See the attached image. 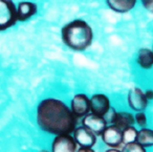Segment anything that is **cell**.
<instances>
[{"label": "cell", "instance_id": "ac0fdd59", "mask_svg": "<svg viewBox=\"0 0 153 152\" xmlns=\"http://www.w3.org/2000/svg\"><path fill=\"white\" fill-rule=\"evenodd\" d=\"M134 118H135V122H136V124H137L138 126L142 127V128H145V126L147 125V115L145 114L144 111L136 112Z\"/></svg>", "mask_w": 153, "mask_h": 152}, {"label": "cell", "instance_id": "277c9868", "mask_svg": "<svg viewBox=\"0 0 153 152\" xmlns=\"http://www.w3.org/2000/svg\"><path fill=\"white\" fill-rule=\"evenodd\" d=\"M127 102L129 107L136 112L145 111L149 103L145 95V91H143L140 87H133L130 89L127 95Z\"/></svg>", "mask_w": 153, "mask_h": 152}, {"label": "cell", "instance_id": "4fadbf2b", "mask_svg": "<svg viewBox=\"0 0 153 152\" xmlns=\"http://www.w3.org/2000/svg\"><path fill=\"white\" fill-rule=\"evenodd\" d=\"M111 125H114L117 128L124 130L125 128L130 126H133L134 123H135V118L134 115L131 114L130 112L126 111H121V112H114L112 118L110 121Z\"/></svg>", "mask_w": 153, "mask_h": 152}, {"label": "cell", "instance_id": "8992f818", "mask_svg": "<svg viewBox=\"0 0 153 152\" xmlns=\"http://www.w3.org/2000/svg\"><path fill=\"white\" fill-rule=\"evenodd\" d=\"M51 152H76V142L70 134L56 135Z\"/></svg>", "mask_w": 153, "mask_h": 152}, {"label": "cell", "instance_id": "2e32d148", "mask_svg": "<svg viewBox=\"0 0 153 152\" xmlns=\"http://www.w3.org/2000/svg\"><path fill=\"white\" fill-rule=\"evenodd\" d=\"M138 131L133 126L127 127L123 130V145H126L128 143L136 142Z\"/></svg>", "mask_w": 153, "mask_h": 152}, {"label": "cell", "instance_id": "5b68a950", "mask_svg": "<svg viewBox=\"0 0 153 152\" xmlns=\"http://www.w3.org/2000/svg\"><path fill=\"white\" fill-rule=\"evenodd\" d=\"M70 110L76 118H83L90 112V99L84 93H78L71 99Z\"/></svg>", "mask_w": 153, "mask_h": 152}, {"label": "cell", "instance_id": "603a6c76", "mask_svg": "<svg viewBox=\"0 0 153 152\" xmlns=\"http://www.w3.org/2000/svg\"><path fill=\"white\" fill-rule=\"evenodd\" d=\"M41 152H47V151H46V150H42Z\"/></svg>", "mask_w": 153, "mask_h": 152}, {"label": "cell", "instance_id": "6da1fadb", "mask_svg": "<svg viewBox=\"0 0 153 152\" xmlns=\"http://www.w3.org/2000/svg\"><path fill=\"white\" fill-rule=\"evenodd\" d=\"M37 123L40 129L51 134H70L76 129V118L63 101L47 98L37 107Z\"/></svg>", "mask_w": 153, "mask_h": 152}, {"label": "cell", "instance_id": "5bb4252c", "mask_svg": "<svg viewBox=\"0 0 153 152\" xmlns=\"http://www.w3.org/2000/svg\"><path fill=\"white\" fill-rule=\"evenodd\" d=\"M136 63L142 69H151L153 67V51L152 48L142 47L136 55Z\"/></svg>", "mask_w": 153, "mask_h": 152}, {"label": "cell", "instance_id": "9c48e42d", "mask_svg": "<svg viewBox=\"0 0 153 152\" xmlns=\"http://www.w3.org/2000/svg\"><path fill=\"white\" fill-rule=\"evenodd\" d=\"M82 124H83L84 127L89 129L96 135H101L104 129L107 127V122L104 116L97 115V114L91 113V112L83 116Z\"/></svg>", "mask_w": 153, "mask_h": 152}, {"label": "cell", "instance_id": "44dd1931", "mask_svg": "<svg viewBox=\"0 0 153 152\" xmlns=\"http://www.w3.org/2000/svg\"><path fill=\"white\" fill-rule=\"evenodd\" d=\"M76 152H94V149L91 148H86V147H81Z\"/></svg>", "mask_w": 153, "mask_h": 152}, {"label": "cell", "instance_id": "3957f363", "mask_svg": "<svg viewBox=\"0 0 153 152\" xmlns=\"http://www.w3.org/2000/svg\"><path fill=\"white\" fill-rule=\"evenodd\" d=\"M17 4L13 0H0V33L17 24Z\"/></svg>", "mask_w": 153, "mask_h": 152}, {"label": "cell", "instance_id": "e0dca14e", "mask_svg": "<svg viewBox=\"0 0 153 152\" xmlns=\"http://www.w3.org/2000/svg\"><path fill=\"white\" fill-rule=\"evenodd\" d=\"M122 152H146L145 147L138 144L137 142H132V143H128L124 145Z\"/></svg>", "mask_w": 153, "mask_h": 152}, {"label": "cell", "instance_id": "d6986e66", "mask_svg": "<svg viewBox=\"0 0 153 152\" xmlns=\"http://www.w3.org/2000/svg\"><path fill=\"white\" fill-rule=\"evenodd\" d=\"M143 7L149 12L150 14H153V0H140Z\"/></svg>", "mask_w": 153, "mask_h": 152}, {"label": "cell", "instance_id": "7a4b0ae2", "mask_svg": "<svg viewBox=\"0 0 153 152\" xmlns=\"http://www.w3.org/2000/svg\"><path fill=\"white\" fill-rule=\"evenodd\" d=\"M94 30L84 19H74L61 28V40L66 47L82 53L89 48L94 42Z\"/></svg>", "mask_w": 153, "mask_h": 152}, {"label": "cell", "instance_id": "cb8c5ba5", "mask_svg": "<svg viewBox=\"0 0 153 152\" xmlns=\"http://www.w3.org/2000/svg\"><path fill=\"white\" fill-rule=\"evenodd\" d=\"M152 51H153V45H152Z\"/></svg>", "mask_w": 153, "mask_h": 152}, {"label": "cell", "instance_id": "ba28073f", "mask_svg": "<svg viewBox=\"0 0 153 152\" xmlns=\"http://www.w3.org/2000/svg\"><path fill=\"white\" fill-rule=\"evenodd\" d=\"M111 108L110 100L103 93H96L90 98V112L97 115L105 116Z\"/></svg>", "mask_w": 153, "mask_h": 152}, {"label": "cell", "instance_id": "7402d4cb", "mask_svg": "<svg viewBox=\"0 0 153 152\" xmlns=\"http://www.w3.org/2000/svg\"><path fill=\"white\" fill-rule=\"evenodd\" d=\"M106 152H122V151H119L117 149H109V150H107Z\"/></svg>", "mask_w": 153, "mask_h": 152}, {"label": "cell", "instance_id": "7c38bea8", "mask_svg": "<svg viewBox=\"0 0 153 152\" xmlns=\"http://www.w3.org/2000/svg\"><path fill=\"white\" fill-rule=\"evenodd\" d=\"M137 1L138 0H106V4L114 13L126 14L135 7Z\"/></svg>", "mask_w": 153, "mask_h": 152}, {"label": "cell", "instance_id": "9a60e30c", "mask_svg": "<svg viewBox=\"0 0 153 152\" xmlns=\"http://www.w3.org/2000/svg\"><path fill=\"white\" fill-rule=\"evenodd\" d=\"M136 142L144 147L153 146V130L152 129L142 128L137 133Z\"/></svg>", "mask_w": 153, "mask_h": 152}, {"label": "cell", "instance_id": "30bf717a", "mask_svg": "<svg viewBox=\"0 0 153 152\" xmlns=\"http://www.w3.org/2000/svg\"><path fill=\"white\" fill-rule=\"evenodd\" d=\"M38 13V4L30 0H22L17 4L18 22H25L32 19Z\"/></svg>", "mask_w": 153, "mask_h": 152}, {"label": "cell", "instance_id": "52a82bcc", "mask_svg": "<svg viewBox=\"0 0 153 152\" xmlns=\"http://www.w3.org/2000/svg\"><path fill=\"white\" fill-rule=\"evenodd\" d=\"M101 135L103 142L110 148H117L123 145V130L114 125L107 126Z\"/></svg>", "mask_w": 153, "mask_h": 152}, {"label": "cell", "instance_id": "ffe728a7", "mask_svg": "<svg viewBox=\"0 0 153 152\" xmlns=\"http://www.w3.org/2000/svg\"><path fill=\"white\" fill-rule=\"evenodd\" d=\"M145 95H146V98H147L148 101H152L153 100V90H151V89L146 90L145 91Z\"/></svg>", "mask_w": 153, "mask_h": 152}, {"label": "cell", "instance_id": "8fae6325", "mask_svg": "<svg viewBox=\"0 0 153 152\" xmlns=\"http://www.w3.org/2000/svg\"><path fill=\"white\" fill-rule=\"evenodd\" d=\"M74 139H76V144L80 147H86V148H91L92 146L96 145L97 143V136L94 132L87 129L86 127L81 126L74 129Z\"/></svg>", "mask_w": 153, "mask_h": 152}]
</instances>
